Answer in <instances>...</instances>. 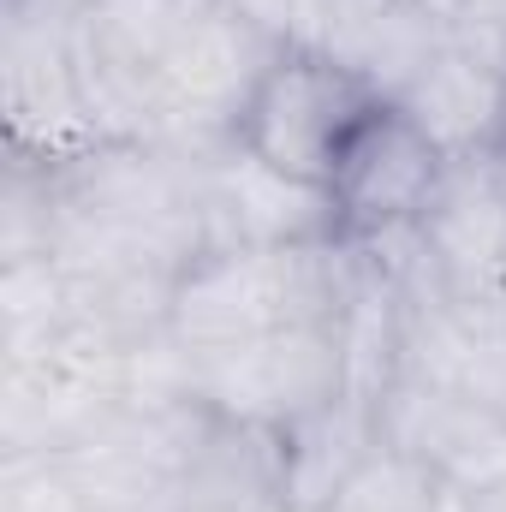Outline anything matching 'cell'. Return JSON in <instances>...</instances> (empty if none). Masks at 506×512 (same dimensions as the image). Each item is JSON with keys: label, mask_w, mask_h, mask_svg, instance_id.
<instances>
[{"label": "cell", "mask_w": 506, "mask_h": 512, "mask_svg": "<svg viewBox=\"0 0 506 512\" xmlns=\"http://www.w3.org/2000/svg\"><path fill=\"white\" fill-rule=\"evenodd\" d=\"M393 6L399 0H286V42H310V48L346 54Z\"/></svg>", "instance_id": "5bb4252c"}, {"label": "cell", "mask_w": 506, "mask_h": 512, "mask_svg": "<svg viewBox=\"0 0 506 512\" xmlns=\"http://www.w3.org/2000/svg\"><path fill=\"white\" fill-rule=\"evenodd\" d=\"M405 262L471 304H506V173L495 155H453L417 233L399 239Z\"/></svg>", "instance_id": "9c48e42d"}, {"label": "cell", "mask_w": 506, "mask_h": 512, "mask_svg": "<svg viewBox=\"0 0 506 512\" xmlns=\"http://www.w3.org/2000/svg\"><path fill=\"white\" fill-rule=\"evenodd\" d=\"M322 512H441V477L429 465H417L411 453L381 441L358 465V477Z\"/></svg>", "instance_id": "4fadbf2b"}, {"label": "cell", "mask_w": 506, "mask_h": 512, "mask_svg": "<svg viewBox=\"0 0 506 512\" xmlns=\"http://www.w3.org/2000/svg\"><path fill=\"white\" fill-rule=\"evenodd\" d=\"M203 173V221H209V251L227 245H316L334 239L328 191L304 185L292 173H274L251 149L221 143L197 155Z\"/></svg>", "instance_id": "30bf717a"}, {"label": "cell", "mask_w": 506, "mask_h": 512, "mask_svg": "<svg viewBox=\"0 0 506 512\" xmlns=\"http://www.w3.org/2000/svg\"><path fill=\"white\" fill-rule=\"evenodd\" d=\"M274 441H280L286 512H322L381 447V399L364 387H340L328 405H316Z\"/></svg>", "instance_id": "8fae6325"}, {"label": "cell", "mask_w": 506, "mask_h": 512, "mask_svg": "<svg viewBox=\"0 0 506 512\" xmlns=\"http://www.w3.org/2000/svg\"><path fill=\"white\" fill-rule=\"evenodd\" d=\"M495 405H501V411H506V382H501V399H495Z\"/></svg>", "instance_id": "ac0fdd59"}, {"label": "cell", "mask_w": 506, "mask_h": 512, "mask_svg": "<svg viewBox=\"0 0 506 512\" xmlns=\"http://www.w3.org/2000/svg\"><path fill=\"white\" fill-rule=\"evenodd\" d=\"M0 512H90L60 459H6L0 465Z\"/></svg>", "instance_id": "9a60e30c"}, {"label": "cell", "mask_w": 506, "mask_h": 512, "mask_svg": "<svg viewBox=\"0 0 506 512\" xmlns=\"http://www.w3.org/2000/svg\"><path fill=\"white\" fill-rule=\"evenodd\" d=\"M364 256L352 245H227L203 251L167 298V334L179 352L215 358L245 340L304 328V322H346L358 298Z\"/></svg>", "instance_id": "7a4b0ae2"}, {"label": "cell", "mask_w": 506, "mask_h": 512, "mask_svg": "<svg viewBox=\"0 0 506 512\" xmlns=\"http://www.w3.org/2000/svg\"><path fill=\"white\" fill-rule=\"evenodd\" d=\"M453 155L417 126L399 102H376L364 126L346 137L334 173L322 179L334 245L352 251H387L417 233L423 209L435 203Z\"/></svg>", "instance_id": "8992f818"}, {"label": "cell", "mask_w": 506, "mask_h": 512, "mask_svg": "<svg viewBox=\"0 0 506 512\" xmlns=\"http://www.w3.org/2000/svg\"><path fill=\"white\" fill-rule=\"evenodd\" d=\"M191 387L221 417L280 435L298 417H310L316 405H328L340 387H352L346 322H304V328H280V334L245 340L233 352L197 358Z\"/></svg>", "instance_id": "ba28073f"}, {"label": "cell", "mask_w": 506, "mask_h": 512, "mask_svg": "<svg viewBox=\"0 0 506 512\" xmlns=\"http://www.w3.org/2000/svg\"><path fill=\"white\" fill-rule=\"evenodd\" d=\"M233 6H239V12H251L262 30H274V36L286 42V0H233Z\"/></svg>", "instance_id": "2e32d148"}, {"label": "cell", "mask_w": 506, "mask_h": 512, "mask_svg": "<svg viewBox=\"0 0 506 512\" xmlns=\"http://www.w3.org/2000/svg\"><path fill=\"white\" fill-rule=\"evenodd\" d=\"M209 423L215 405L203 399L126 405L72 453H60V465L90 501V512H191Z\"/></svg>", "instance_id": "52a82bcc"}, {"label": "cell", "mask_w": 506, "mask_h": 512, "mask_svg": "<svg viewBox=\"0 0 506 512\" xmlns=\"http://www.w3.org/2000/svg\"><path fill=\"white\" fill-rule=\"evenodd\" d=\"M376 102H387V96H376L370 78L358 66H346L340 54L310 48V42H280L239 108L233 143L251 149L256 161H268L274 173L322 185L334 173L346 137L364 126V114Z\"/></svg>", "instance_id": "5b68a950"}, {"label": "cell", "mask_w": 506, "mask_h": 512, "mask_svg": "<svg viewBox=\"0 0 506 512\" xmlns=\"http://www.w3.org/2000/svg\"><path fill=\"white\" fill-rule=\"evenodd\" d=\"M399 108L447 155H495V143L506 137V72L441 30V48L399 96Z\"/></svg>", "instance_id": "7c38bea8"}, {"label": "cell", "mask_w": 506, "mask_h": 512, "mask_svg": "<svg viewBox=\"0 0 506 512\" xmlns=\"http://www.w3.org/2000/svg\"><path fill=\"white\" fill-rule=\"evenodd\" d=\"M78 12L84 0H0V114L18 161L60 167L108 143L78 66Z\"/></svg>", "instance_id": "277c9868"}, {"label": "cell", "mask_w": 506, "mask_h": 512, "mask_svg": "<svg viewBox=\"0 0 506 512\" xmlns=\"http://www.w3.org/2000/svg\"><path fill=\"white\" fill-rule=\"evenodd\" d=\"M280 36L233 0H84L78 66L102 137L185 155L233 143L239 108Z\"/></svg>", "instance_id": "6da1fadb"}, {"label": "cell", "mask_w": 506, "mask_h": 512, "mask_svg": "<svg viewBox=\"0 0 506 512\" xmlns=\"http://www.w3.org/2000/svg\"><path fill=\"white\" fill-rule=\"evenodd\" d=\"M131 346L90 322H66L0 376V447L6 459H60L131 405Z\"/></svg>", "instance_id": "3957f363"}, {"label": "cell", "mask_w": 506, "mask_h": 512, "mask_svg": "<svg viewBox=\"0 0 506 512\" xmlns=\"http://www.w3.org/2000/svg\"><path fill=\"white\" fill-rule=\"evenodd\" d=\"M495 167H501V173H506V137H501V143H495Z\"/></svg>", "instance_id": "e0dca14e"}]
</instances>
